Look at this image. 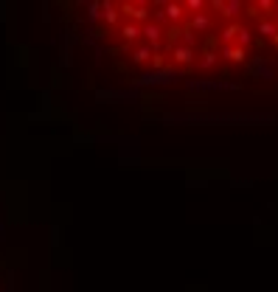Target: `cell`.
Here are the masks:
<instances>
[{
  "mask_svg": "<svg viewBox=\"0 0 278 292\" xmlns=\"http://www.w3.org/2000/svg\"><path fill=\"white\" fill-rule=\"evenodd\" d=\"M259 31H262L264 37H273V40H278V26H273L270 20H262V23H259Z\"/></svg>",
  "mask_w": 278,
  "mask_h": 292,
  "instance_id": "6da1fadb",
  "label": "cell"
},
{
  "mask_svg": "<svg viewBox=\"0 0 278 292\" xmlns=\"http://www.w3.org/2000/svg\"><path fill=\"white\" fill-rule=\"evenodd\" d=\"M225 56H228L230 62H245V48H228Z\"/></svg>",
  "mask_w": 278,
  "mask_h": 292,
  "instance_id": "7a4b0ae2",
  "label": "cell"
},
{
  "mask_svg": "<svg viewBox=\"0 0 278 292\" xmlns=\"http://www.w3.org/2000/svg\"><path fill=\"white\" fill-rule=\"evenodd\" d=\"M236 37H239V43H242V45H247V43L253 40V34L247 31V28H239V34H236Z\"/></svg>",
  "mask_w": 278,
  "mask_h": 292,
  "instance_id": "3957f363",
  "label": "cell"
},
{
  "mask_svg": "<svg viewBox=\"0 0 278 292\" xmlns=\"http://www.w3.org/2000/svg\"><path fill=\"white\" fill-rule=\"evenodd\" d=\"M236 34H239V26H228V28L222 31V40H233Z\"/></svg>",
  "mask_w": 278,
  "mask_h": 292,
  "instance_id": "277c9868",
  "label": "cell"
}]
</instances>
